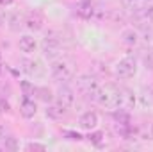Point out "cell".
Returning <instances> with one entry per match:
<instances>
[{
    "instance_id": "603a6c76",
    "label": "cell",
    "mask_w": 153,
    "mask_h": 152,
    "mask_svg": "<svg viewBox=\"0 0 153 152\" xmlns=\"http://www.w3.org/2000/svg\"><path fill=\"white\" fill-rule=\"evenodd\" d=\"M64 134L70 136V140H82V136H80L78 132H70V131H68V132H64Z\"/></svg>"
},
{
    "instance_id": "8fae6325",
    "label": "cell",
    "mask_w": 153,
    "mask_h": 152,
    "mask_svg": "<svg viewBox=\"0 0 153 152\" xmlns=\"http://www.w3.org/2000/svg\"><path fill=\"white\" fill-rule=\"evenodd\" d=\"M36 113H38L36 102L30 100V99H23V102L20 104V114H22L23 118H32Z\"/></svg>"
},
{
    "instance_id": "7a4b0ae2",
    "label": "cell",
    "mask_w": 153,
    "mask_h": 152,
    "mask_svg": "<svg viewBox=\"0 0 153 152\" xmlns=\"http://www.w3.org/2000/svg\"><path fill=\"white\" fill-rule=\"evenodd\" d=\"M100 88H102L100 82L96 81V77H93V75H80L76 79V90L84 97H89V99L96 100V95H98Z\"/></svg>"
},
{
    "instance_id": "ac0fdd59",
    "label": "cell",
    "mask_w": 153,
    "mask_h": 152,
    "mask_svg": "<svg viewBox=\"0 0 153 152\" xmlns=\"http://www.w3.org/2000/svg\"><path fill=\"white\" fill-rule=\"evenodd\" d=\"M114 120L116 122H121V123H130V114L125 109H119V111L114 113Z\"/></svg>"
},
{
    "instance_id": "8992f818",
    "label": "cell",
    "mask_w": 153,
    "mask_h": 152,
    "mask_svg": "<svg viewBox=\"0 0 153 152\" xmlns=\"http://www.w3.org/2000/svg\"><path fill=\"white\" fill-rule=\"evenodd\" d=\"M134 106H135L134 91L128 90V88H119V106H117V109L130 111V109H134Z\"/></svg>"
},
{
    "instance_id": "2e32d148",
    "label": "cell",
    "mask_w": 153,
    "mask_h": 152,
    "mask_svg": "<svg viewBox=\"0 0 153 152\" xmlns=\"http://www.w3.org/2000/svg\"><path fill=\"white\" fill-rule=\"evenodd\" d=\"M121 36H123V43L128 45V47H135L139 43V32L134 31V29H125Z\"/></svg>"
},
{
    "instance_id": "7c38bea8",
    "label": "cell",
    "mask_w": 153,
    "mask_h": 152,
    "mask_svg": "<svg viewBox=\"0 0 153 152\" xmlns=\"http://www.w3.org/2000/svg\"><path fill=\"white\" fill-rule=\"evenodd\" d=\"M25 70L30 74V75L34 77H41L45 75V68H43V65H41V61H38V59H30V61H25Z\"/></svg>"
},
{
    "instance_id": "52a82bcc",
    "label": "cell",
    "mask_w": 153,
    "mask_h": 152,
    "mask_svg": "<svg viewBox=\"0 0 153 152\" xmlns=\"http://www.w3.org/2000/svg\"><path fill=\"white\" fill-rule=\"evenodd\" d=\"M57 100L64 108H71L75 104V93H73V90L68 88V86H61L57 90Z\"/></svg>"
},
{
    "instance_id": "7402d4cb",
    "label": "cell",
    "mask_w": 153,
    "mask_h": 152,
    "mask_svg": "<svg viewBox=\"0 0 153 152\" xmlns=\"http://www.w3.org/2000/svg\"><path fill=\"white\" fill-rule=\"evenodd\" d=\"M5 149H16V143L13 138H5Z\"/></svg>"
},
{
    "instance_id": "277c9868",
    "label": "cell",
    "mask_w": 153,
    "mask_h": 152,
    "mask_svg": "<svg viewBox=\"0 0 153 152\" xmlns=\"http://www.w3.org/2000/svg\"><path fill=\"white\" fill-rule=\"evenodd\" d=\"M137 72V61L134 57H125L116 65V75L119 79H130Z\"/></svg>"
},
{
    "instance_id": "ba28073f",
    "label": "cell",
    "mask_w": 153,
    "mask_h": 152,
    "mask_svg": "<svg viewBox=\"0 0 153 152\" xmlns=\"http://www.w3.org/2000/svg\"><path fill=\"white\" fill-rule=\"evenodd\" d=\"M43 23H45V18H43V14L38 13V11L29 13L27 18H25V27H27L29 31H39V29L43 27Z\"/></svg>"
},
{
    "instance_id": "ffe728a7",
    "label": "cell",
    "mask_w": 153,
    "mask_h": 152,
    "mask_svg": "<svg viewBox=\"0 0 153 152\" xmlns=\"http://www.w3.org/2000/svg\"><path fill=\"white\" fill-rule=\"evenodd\" d=\"M103 136H105L103 132H94V134H91V136H89V140H91L94 145H98V147H100V145L103 143V140H105Z\"/></svg>"
},
{
    "instance_id": "d6986e66",
    "label": "cell",
    "mask_w": 153,
    "mask_h": 152,
    "mask_svg": "<svg viewBox=\"0 0 153 152\" xmlns=\"http://www.w3.org/2000/svg\"><path fill=\"white\" fill-rule=\"evenodd\" d=\"M36 93L39 95V99H41L43 102H50V100H52V91H50L48 88H38Z\"/></svg>"
},
{
    "instance_id": "4316f807",
    "label": "cell",
    "mask_w": 153,
    "mask_h": 152,
    "mask_svg": "<svg viewBox=\"0 0 153 152\" xmlns=\"http://www.w3.org/2000/svg\"><path fill=\"white\" fill-rule=\"evenodd\" d=\"M128 2H137V0H128Z\"/></svg>"
},
{
    "instance_id": "3957f363",
    "label": "cell",
    "mask_w": 153,
    "mask_h": 152,
    "mask_svg": "<svg viewBox=\"0 0 153 152\" xmlns=\"http://www.w3.org/2000/svg\"><path fill=\"white\" fill-rule=\"evenodd\" d=\"M52 75L55 81H61V82H66L73 77V66L71 63L64 61V59H57L52 63Z\"/></svg>"
},
{
    "instance_id": "9c48e42d",
    "label": "cell",
    "mask_w": 153,
    "mask_h": 152,
    "mask_svg": "<svg viewBox=\"0 0 153 152\" xmlns=\"http://www.w3.org/2000/svg\"><path fill=\"white\" fill-rule=\"evenodd\" d=\"M94 5L91 4V0H82L78 5H76V14L80 16V18H84V20H89V18H93L94 16Z\"/></svg>"
},
{
    "instance_id": "e0dca14e",
    "label": "cell",
    "mask_w": 153,
    "mask_h": 152,
    "mask_svg": "<svg viewBox=\"0 0 153 152\" xmlns=\"http://www.w3.org/2000/svg\"><path fill=\"white\" fill-rule=\"evenodd\" d=\"M22 23H25V20L22 18L20 13H14V14L9 16V27H11V31H18V27H20Z\"/></svg>"
},
{
    "instance_id": "5b68a950",
    "label": "cell",
    "mask_w": 153,
    "mask_h": 152,
    "mask_svg": "<svg viewBox=\"0 0 153 152\" xmlns=\"http://www.w3.org/2000/svg\"><path fill=\"white\" fill-rule=\"evenodd\" d=\"M43 52L48 59H53L61 54V41L53 36H46L43 39Z\"/></svg>"
},
{
    "instance_id": "d4e9b609",
    "label": "cell",
    "mask_w": 153,
    "mask_h": 152,
    "mask_svg": "<svg viewBox=\"0 0 153 152\" xmlns=\"http://www.w3.org/2000/svg\"><path fill=\"white\" fill-rule=\"evenodd\" d=\"M4 138V127H0V140Z\"/></svg>"
},
{
    "instance_id": "44dd1931",
    "label": "cell",
    "mask_w": 153,
    "mask_h": 152,
    "mask_svg": "<svg viewBox=\"0 0 153 152\" xmlns=\"http://www.w3.org/2000/svg\"><path fill=\"white\" fill-rule=\"evenodd\" d=\"M25 149H27V150H45L46 147H45L43 143H34V141H32V143H27Z\"/></svg>"
},
{
    "instance_id": "6da1fadb",
    "label": "cell",
    "mask_w": 153,
    "mask_h": 152,
    "mask_svg": "<svg viewBox=\"0 0 153 152\" xmlns=\"http://www.w3.org/2000/svg\"><path fill=\"white\" fill-rule=\"evenodd\" d=\"M96 102L111 111L117 109L119 106V88L116 84H105L103 88H100L98 95H96Z\"/></svg>"
},
{
    "instance_id": "5bb4252c",
    "label": "cell",
    "mask_w": 153,
    "mask_h": 152,
    "mask_svg": "<svg viewBox=\"0 0 153 152\" xmlns=\"http://www.w3.org/2000/svg\"><path fill=\"white\" fill-rule=\"evenodd\" d=\"M66 109L62 104H53V106H48L46 108V116H50L52 120H61L64 114H66Z\"/></svg>"
},
{
    "instance_id": "4fadbf2b",
    "label": "cell",
    "mask_w": 153,
    "mask_h": 152,
    "mask_svg": "<svg viewBox=\"0 0 153 152\" xmlns=\"http://www.w3.org/2000/svg\"><path fill=\"white\" fill-rule=\"evenodd\" d=\"M135 136L141 138V140H153V123L152 122H146L141 127H137L135 129Z\"/></svg>"
},
{
    "instance_id": "83f0119b",
    "label": "cell",
    "mask_w": 153,
    "mask_h": 152,
    "mask_svg": "<svg viewBox=\"0 0 153 152\" xmlns=\"http://www.w3.org/2000/svg\"><path fill=\"white\" fill-rule=\"evenodd\" d=\"M0 113H2V111H0Z\"/></svg>"
},
{
    "instance_id": "cb8c5ba5",
    "label": "cell",
    "mask_w": 153,
    "mask_h": 152,
    "mask_svg": "<svg viewBox=\"0 0 153 152\" xmlns=\"http://www.w3.org/2000/svg\"><path fill=\"white\" fill-rule=\"evenodd\" d=\"M13 4V0H0V5H9Z\"/></svg>"
},
{
    "instance_id": "30bf717a",
    "label": "cell",
    "mask_w": 153,
    "mask_h": 152,
    "mask_svg": "<svg viewBox=\"0 0 153 152\" xmlns=\"http://www.w3.org/2000/svg\"><path fill=\"white\" fill-rule=\"evenodd\" d=\"M78 123H80V127H82V129L91 131V129H94V127L98 125V114L93 113V111H85V113L80 116Z\"/></svg>"
},
{
    "instance_id": "484cf974",
    "label": "cell",
    "mask_w": 153,
    "mask_h": 152,
    "mask_svg": "<svg viewBox=\"0 0 153 152\" xmlns=\"http://www.w3.org/2000/svg\"><path fill=\"white\" fill-rule=\"evenodd\" d=\"M2 22H4V20H2V16H0V25H2Z\"/></svg>"
},
{
    "instance_id": "9a60e30c",
    "label": "cell",
    "mask_w": 153,
    "mask_h": 152,
    "mask_svg": "<svg viewBox=\"0 0 153 152\" xmlns=\"http://www.w3.org/2000/svg\"><path fill=\"white\" fill-rule=\"evenodd\" d=\"M18 47H20V50H22V52L30 54V52H34V50H36V39L32 38V36H22L20 41H18Z\"/></svg>"
}]
</instances>
